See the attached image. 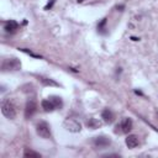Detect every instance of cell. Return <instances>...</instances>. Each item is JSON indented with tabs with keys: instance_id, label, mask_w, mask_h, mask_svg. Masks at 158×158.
Here are the masks:
<instances>
[{
	"instance_id": "cell-1",
	"label": "cell",
	"mask_w": 158,
	"mask_h": 158,
	"mask_svg": "<svg viewBox=\"0 0 158 158\" xmlns=\"http://www.w3.org/2000/svg\"><path fill=\"white\" fill-rule=\"evenodd\" d=\"M1 112H2V115L5 117H7L10 120L15 118V116H16V107L12 104V101H10V100L2 101V104H1Z\"/></svg>"
},
{
	"instance_id": "cell-2",
	"label": "cell",
	"mask_w": 158,
	"mask_h": 158,
	"mask_svg": "<svg viewBox=\"0 0 158 158\" xmlns=\"http://www.w3.org/2000/svg\"><path fill=\"white\" fill-rule=\"evenodd\" d=\"M20 68H21V63L17 58H7L1 64V69L4 72H15L19 70Z\"/></svg>"
},
{
	"instance_id": "cell-3",
	"label": "cell",
	"mask_w": 158,
	"mask_h": 158,
	"mask_svg": "<svg viewBox=\"0 0 158 158\" xmlns=\"http://www.w3.org/2000/svg\"><path fill=\"white\" fill-rule=\"evenodd\" d=\"M36 132H37V135L40 136V137H42V138H44V139H48V138H51V127H49V125L46 122V121H41V122H38L37 123V126H36Z\"/></svg>"
},
{
	"instance_id": "cell-4",
	"label": "cell",
	"mask_w": 158,
	"mask_h": 158,
	"mask_svg": "<svg viewBox=\"0 0 158 158\" xmlns=\"http://www.w3.org/2000/svg\"><path fill=\"white\" fill-rule=\"evenodd\" d=\"M64 127L70 132H79L81 130V125L74 118H67L64 122Z\"/></svg>"
},
{
	"instance_id": "cell-5",
	"label": "cell",
	"mask_w": 158,
	"mask_h": 158,
	"mask_svg": "<svg viewBox=\"0 0 158 158\" xmlns=\"http://www.w3.org/2000/svg\"><path fill=\"white\" fill-rule=\"evenodd\" d=\"M93 143H94V146L102 148V147L110 146L111 144V139L109 137H106V136H98V137H95L93 139Z\"/></svg>"
},
{
	"instance_id": "cell-6",
	"label": "cell",
	"mask_w": 158,
	"mask_h": 158,
	"mask_svg": "<svg viewBox=\"0 0 158 158\" xmlns=\"http://www.w3.org/2000/svg\"><path fill=\"white\" fill-rule=\"evenodd\" d=\"M37 111V104L35 100H28L26 102V106H25V116L28 118L31 117L35 112Z\"/></svg>"
},
{
	"instance_id": "cell-7",
	"label": "cell",
	"mask_w": 158,
	"mask_h": 158,
	"mask_svg": "<svg viewBox=\"0 0 158 158\" xmlns=\"http://www.w3.org/2000/svg\"><path fill=\"white\" fill-rule=\"evenodd\" d=\"M118 126H120V128H121V132L128 133V132L132 130L133 122H132V120H131L130 117H126V118H123V120L121 121V123H120Z\"/></svg>"
},
{
	"instance_id": "cell-8",
	"label": "cell",
	"mask_w": 158,
	"mask_h": 158,
	"mask_svg": "<svg viewBox=\"0 0 158 158\" xmlns=\"http://www.w3.org/2000/svg\"><path fill=\"white\" fill-rule=\"evenodd\" d=\"M125 142H126V146H127L128 148H135V147L138 146V138H137V136H135V135H128Z\"/></svg>"
},
{
	"instance_id": "cell-9",
	"label": "cell",
	"mask_w": 158,
	"mask_h": 158,
	"mask_svg": "<svg viewBox=\"0 0 158 158\" xmlns=\"http://www.w3.org/2000/svg\"><path fill=\"white\" fill-rule=\"evenodd\" d=\"M101 117H102V120H104L106 123H111V122L114 121V118H115L114 112H112L111 110H109V109H105V110L102 111Z\"/></svg>"
},
{
	"instance_id": "cell-10",
	"label": "cell",
	"mask_w": 158,
	"mask_h": 158,
	"mask_svg": "<svg viewBox=\"0 0 158 158\" xmlns=\"http://www.w3.org/2000/svg\"><path fill=\"white\" fill-rule=\"evenodd\" d=\"M17 27H19V23L14 20H10L5 23V31L6 32H14L15 30H17Z\"/></svg>"
},
{
	"instance_id": "cell-11",
	"label": "cell",
	"mask_w": 158,
	"mask_h": 158,
	"mask_svg": "<svg viewBox=\"0 0 158 158\" xmlns=\"http://www.w3.org/2000/svg\"><path fill=\"white\" fill-rule=\"evenodd\" d=\"M41 106H42V109L44 110V111H47V112H51V111H53L56 107H54V105H53V102L48 99V100H43L42 102H41Z\"/></svg>"
},
{
	"instance_id": "cell-12",
	"label": "cell",
	"mask_w": 158,
	"mask_h": 158,
	"mask_svg": "<svg viewBox=\"0 0 158 158\" xmlns=\"http://www.w3.org/2000/svg\"><path fill=\"white\" fill-rule=\"evenodd\" d=\"M86 126L91 130H96V128L101 127V122L98 118H89V121L86 122Z\"/></svg>"
},
{
	"instance_id": "cell-13",
	"label": "cell",
	"mask_w": 158,
	"mask_h": 158,
	"mask_svg": "<svg viewBox=\"0 0 158 158\" xmlns=\"http://www.w3.org/2000/svg\"><path fill=\"white\" fill-rule=\"evenodd\" d=\"M23 157H26V158H41V154L35 152V151H32V149H30V148H25Z\"/></svg>"
},
{
	"instance_id": "cell-14",
	"label": "cell",
	"mask_w": 158,
	"mask_h": 158,
	"mask_svg": "<svg viewBox=\"0 0 158 158\" xmlns=\"http://www.w3.org/2000/svg\"><path fill=\"white\" fill-rule=\"evenodd\" d=\"M49 100L53 102V105H54L56 109H60L63 106V101H62V99L59 96H51Z\"/></svg>"
},
{
	"instance_id": "cell-15",
	"label": "cell",
	"mask_w": 158,
	"mask_h": 158,
	"mask_svg": "<svg viewBox=\"0 0 158 158\" xmlns=\"http://www.w3.org/2000/svg\"><path fill=\"white\" fill-rule=\"evenodd\" d=\"M41 80H42V83L43 84H47V85H53V86H58V84L56 83V81H53V80H48L47 78H41Z\"/></svg>"
},
{
	"instance_id": "cell-16",
	"label": "cell",
	"mask_w": 158,
	"mask_h": 158,
	"mask_svg": "<svg viewBox=\"0 0 158 158\" xmlns=\"http://www.w3.org/2000/svg\"><path fill=\"white\" fill-rule=\"evenodd\" d=\"M20 51H22V52H25V53H27V54H30V56H32V57H36V58H41V56H38V54H35V53H32L31 51H27L26 48H20Z\"/></svg>"
},
{
	"instance_id": "cell-17",
	"label": "cell",
	"mask_w": 158,
	"mask_h": 158,
	"mask_svg": "<svg viewBox=\"0 0 158 158\" xmlns=\"http://www.w3.org/2000/svg\"><path fill=\"white\" fill-rule=\"evenodd\" d=\"M106 20H107V19H102V21L98 25V30H102V28H104V26H105V23H106Z\"/></svg>"
},
{
	"instance_id": "cell-18",
	"label": "cell",
	"mask_w": 158,
	"mask_h": 158,
	"mask_svg": "<svg viewBox=\"0 0 158 158\" xmlns=\"http://www.w3.org/2000/svg\"><path fill=\"white\" fill-rule=\"evenodd\" d=\"M54 2H56V0H51V1L44 6V10H49V9L53 6V4H54Z\"/></svg>"
},
{
	"instance_id": "cell-19",
	"label": "cell",
	"mask_w": 158,
	"mask_h": 158,
	"mask_svg": "<svg viewBox=\"0 0 158 158\" xmlns=\"http://www.w3.org/2000/svg\"><path fill=\"white\" fill-rule=\"evenodd\" d=\"M77 1H78V2H83L84 0H77Z\"/></svg>"
}]
</instances>
